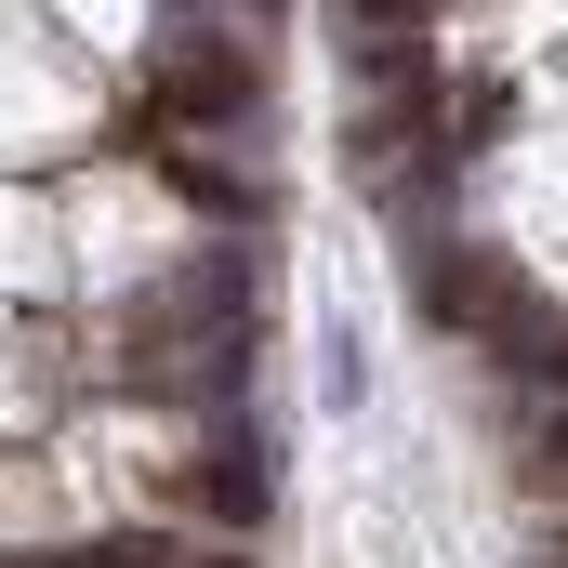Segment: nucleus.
<instances>
[{
    "mask_svg": "<svg viewBox=\"0 0 568 568\" xmlns=\"http://www.w3.org/2000/svg\"><path fill=\"white\" fill-rule=\"evenodd\" d=\"M529 476H542V489L568 503V384L542 397V424H529Z\"/></svg>",
    "mask_w": 568,
    "mask_h": 568,
    "instance_id": "obj_4",
    "label": "nucleus"
},
{
    "mask_svg": "<svg viewBox=\"0 0 568 568\" xmlns=\"http://www.w3.org/2000/svg\"><path fill=\"white\" fill-rule=\"evenodd\" d=\"M239 13H252V27H278V13H291V0H239Z\"/></svg>",
    "mask_w": 568,
    "mask_h": 568,
    "instance_id": "obj_5",
    "label": "nucleus"
},
{
    "mask_svg": "<svg viewBox=\"0 0 568 568\" xmlns=\"http://www.w3.org/2000/svg\"><path fill=\"white\" fill-rule=\"evenodd\" d=\"M225 529H265V503H278V449H265V424L252 410H212V449H199V476H185Z\"/></svg>",
    "mask_w": 568,
    "mask_h": 568,
    "instance_id": "obj_2",
    "label": "nucleus"
},
{
    "mask_svg": "<svg viewBox=\"0 0 568 568\" xmlns=\"http://www.w3.org/2000/svg\"><path fill=\"white\" fill-rule=\"evenodd\" d=\"M357 397H371V344L331 317V331H317V410H357Z\"/></svg>",
    "mask_w": 568,
    "mask_h": 568,
    "instance_id": "obj_3",
    "label": "nucleus"
},
{
    "mask_svg": "<svg viewBox=\"0 0 568 568\" xmlns=\"http://www.w3.org/2000/svg\"><path fill=\"white\" fill-rule=\"evenodd\" d=\"M145 120L172 145H239L252 159V133H265V40L252 27H225L212 0H185L172 27H159V53H145Z\"/></svg>",
    "mask_w": 568,
    "mask_h": 568,
    "instance_id": "obj_1",
    "label": "nucleus"
}]
</instances>
